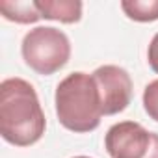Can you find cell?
Listing matches in <instances>:
<instances>
[{
    "label": "cell",
    "mask_w": 158,
    "mask_h": 158,
    "mask_svg": "<svg viewBox=\"0 0 158 158\" xmlns=\"http://www.w3.org/2000/svg\"><path fill=\"white\" fill-rule=\"evenodd\" d=\"M47 128L45 112L34 86L23 78H6L0 84V134L15 147L37 143Z\"/></svg>",
    "instance_id": "cell-1"
},
{
    "label": "cell",
    "mask_w": 158,
    "mask_h": 158,
    "mask_svg": "<svg viewBox=\"0 0 158 158\" xmlns=\"http://www.w3.org/2000/svg\"><path fill=\"white\" fill-rule=\"evenodd\" d=\"M97 82L102 115H115L128 108L132 101V78L119 65H101L93 73Z\"/></svg>",
    "instance_id": "cell-5"
},
{
    "label": "cell",
    "mask_w": 158,
    "mask_h": 158,
    "mask_svg": "<svg viewBox=\"0 0 158 158\" xmlns=\"http://www.w3.org/2000/svg\"><path fill=\"white\" fill-rule=\"evenodd\" d=\"M21 54L34 73L48 76L67 65L71 58V41L65 32L54 26H37L24 35Z\"/></svg>",
    "instance_id": "cell-3"
},
{
    "label": "cell",
    "mask_w": 158,
    "mask_h": 158,
    "mask_svg": "<svg viewBox=\"0 0 158 158\" xmlns=\"http://www.w3.org/2000/svg\"><path fill=\"white\" fill-rule=\"evenodd\" d=\"M56 115L61 127L84 134L101 125L102 102L93 74L76 71L67 74L56 86Z\"/></svg>",
    "instance_id": "cell-2"
},
{
    "label": "cell",
    "mask_w": 158,
    "mask_h": 158,
    "mask_svg": "<svg viewBox=\"0 0 158 158\" xmlns=\"http://www.w3.org/2000/svg\"><path fill=\"white\" fill-rule=\"evenodd\" d=\"M37 10L43 19L74 24L82 19V2L78 0H37Z\"/></svg>",
    "instance_id": "cell-6"
},
{
    "label": "cell",
    "mask_w": 158,
    "mask_h": 158,
    "mask_svg": "<svg viewBox=\"0 0 158 158\" xmlns=\"http://www.w3.org/2000/svg\"><path fill=\"white\" fill-rule=\"evenodd\" d=\"M104 147L112 158H158V134L136 121H121L108 128Z\"/></svg>",
    "instance_id": "cell-4"
},
{
    "label": "cell",
    "mask_w": 158,
    "mask_h": 158,
    "mask_svg": "<svg viewBox=\"0 0 158 158\" xmlns=\"http://www.w3.org/2000/svg\"><path fill=\"white\" fill-rule=\"evenodd\" d=\"M147 60H149V65L154 73H158V34H154V37L151 39L149 43V48H147Z\"/></svg>",
    "instance_id": "cell-10"
},
{
    "label": "cell",
    "mask_w": 158,
    "mask_h": 158,
    "mask_svg": "<svg viewBox=\"0 0 158 158\" xmlns=\"http://www.w3.org/2000/svg\"><path fill=\"white\" fill-rule=\"evenodd\" d=\"M121 10L136 23L158 21V0H123Z\"/></svg>",
    "instance_id": "cell-8"
},
{
    "label": "cell",
    "mask_w": 158,
    "mask_h": 158,
    "mask_svg": "<svg viewBox=\"0 0 158 158\" xmlns=\"http://www.w3.org/2000/svg\"><path fill=\"white\" fill-rule=\"evenodd\" d=\"M73 158H89V156H73Z\"/></svg>",
    "instance_id": "cell-11"
},
{
    "label": "cell",
    "mask_w": 158,
    "mask_h": 158,
    "mask_svg": "<svg viewBox=\"0 0 158 158\" xmlns=\"http://www.w3.org/2000/svg\"><path fill=\"white\" fill-rule=\"evenodd\" d=\"M143 108L147 115L158 123V78L149 82L143 89Z\"/></svg>",
    "instance_id": "cell-9"
},
{
    "label": "cell",
    "mask_w": 158,
    "mask_h": 158,
    "mask_svg": "<svg viewBox=\"0 0 158 158\" xmlns=\"http://www.w3.org/2000/svg\"><path fill=\"white\" fill-rule=\"evenodd\" d=\"M0 13L4 19L17 23V24H34L41 17L35 2H23V0H2L0 2Z\"/></svg>",
    "instance_id": "cell-7"
}]
</instances>
